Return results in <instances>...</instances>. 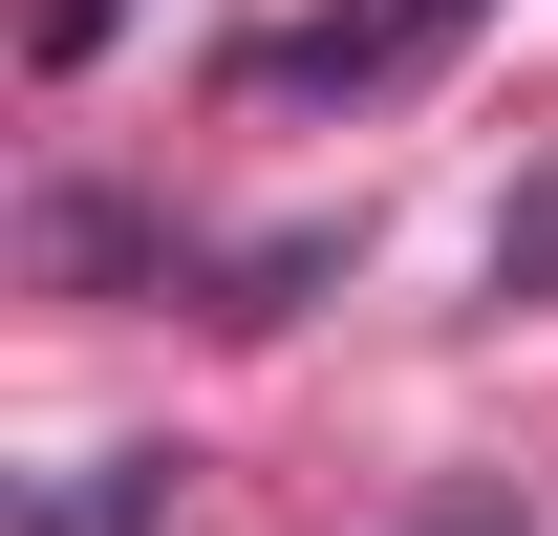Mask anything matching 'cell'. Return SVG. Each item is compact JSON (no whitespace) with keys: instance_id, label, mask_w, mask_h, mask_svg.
<instances>
[{"instance_id":"cell-1","label":"cell","mask_w":558,"mask_h":536,"mask_svg":"<svg viewBox=\"0 0 558 536\" xmlns=\"http://www.w3.org/2000/svg\"><path fill=\"white\" fill-rule=\"evenodd\" d=\"M494 0H301V22H258V44H236V86H279V108H323V86H409V65H451V44H473Z\"/></svg>"},{"instance_id":"cell-2","label":"cell","mask_w":558,"mask_h":536,"mask_svg":"<svg viewBox=\"0 0 558 536\" xmlns=\"http://www.w3.org/2000/svg\"><path fill=\"white\" fill-rule=\"evenodd\" d=\"M494 301H558V172H537L515 215H494Z\"/></svg>"},{"instance_id":"cell-3","label":"cell","mask_w":558,"mask_h":536,"mask_svg":"<svg viewBox=\"0 0 558 536\" xmlns=\"http://www.w3.org/2000/svg\"><path fill=\"white\" fill-rule=\"evenodd\" d=\"M172 515V472H108V494H44V536H150Z\"/></svg>"},{"instance_id":"cell-4","label":"cell","mask_w":558,"mask_h":536,"mask_svg":"<svg viewBox=\"0 0 558 536\" xmlns=\"http://www.w3.org/2000/svg\"><path fill=\"white\" fill-rule=\"evenodd\" d=\"M108 22L130 0H22V65H108Z\"/></svg>"}]
</instances>
